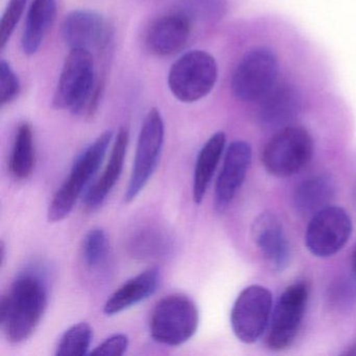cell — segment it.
<instances>
[{"label":"cell","instance_id":"6da1fadb","mask_svg":"<svg viewBox=\"0 0 356 356\" xmlns=\"http://www.w3.org/2000/svg\"><path fill=\"white\" fill-rule=\"evenodd\" d=\"M49 286L38 270L18 275L0 302V322L6 339L24 343L32 337L47 310Z\"/></svg>","mask_w":356,"mask_h":356},{"label":"cell","instance_id":"7a4b0ae2","mask_svg":"<svg viewBox=\"0 0 356 356\" xmlns=\"http://www.w3.org/2000/svg\"><path fill=\"white\" fill-rule=\"evenodd\" d=\"M103 84L95 74L91 51L70 49L56 89L54 106L76 115L91 118L99 107Z\"/></svg>","mask_w":356,"mask_h":356},{"label":"cell","instance_id":"3957f363","mask_svg":"<svg viewBox=\"0 0 356 356\" xmlns=\"http://www.w3.org/2000/svg\"><path fill=\"white\" fill-rule=\"evenodd\" d=\"M112 138L113 133L106 131L79 156L70 176L58 189L49 204L47 211L49 222H61L70 216L76 202L103 164Z\"/></svg>","mask_w":356,"mask_h":356},{"label":"cell","instance_id":"277c9868","mask_svg":"<svg viewBox=\"0 0 356 356\" xmlns=\"http://www.w3.org/2000/svg\"><path fill=\"white\" fill-rule=\"evenodd\" d=\"M200 314L195 302L182 293L166 296L157 302L149 321L154 341L177 347L188 341L197 332Z\"/></svg>","mask_w":356,"mask_h":356},{"label":"cell","instance_id":"5b68a950","mask_svg":"<svg viewBox=\"0 0 356 356\" xmlns=\"http://www.w3.org/2000/svg\"><path fill=\"white\" fill-rule=\"evenodd\" d=\"M312 135L302 127L289 126L277 131L262 152V164L268 174L287 178L303 170L312 158Z\"/></svg>","mask_w":356,"mask_h":356},{"label":"cell","instance_id":"8992f818","mask_svg":"<svg viewBox=\"0 0 356 356\" xmlns=\"http://www.w3.org/2000/svg\"><path fill=\"white\" fill-rule=\"evenodd\" d=\"M218 76V64L210 54L191 51L172 64L168 74V86L179 101L195 103L211 92Z\"/></svg>","mask_w":356,"mask_h":356},{"label":"cell","instance_id":"52a82bcc","mask_svg":"<svg viewBox=\"0 0 356 356\" xmlns=\"http://www.w3.org/2000/svg\"><path fill=\"white\" fill-rule=\"evenodd\" d=\"M276 55L266 47L252 49L241 59L233 74L231 88L237 99L248 103L260 102L278 84Z\"/></svg>","mask_w":356,"mask_h":356},{"label":"cell","instance_id":"ba28073f","mask_svg":"<svg viewBox=\"0 0 356 356\" xmlns=\"http://www.w3.org/2000/svg\"><path fill=\"white\" fill-rule=\"evenodd\" d=\"M164 122L159 110L153 108L143 120L130 181L124 193L127 203L134 201L157 170L164 143Z\"/></svg>","mask_w":356,"mask_h":356},{"label":"cell","instance_id":"9c48e42d","mask_svg":"<svg viewBox=\"0 0 356 356\" xmlns=\"http://www.w3.org/2000/svg\"><path fill=\"white\" fill-rule=\"evenodd\" d=\"M273 312V296L266 287L250 285L235 300L231 326L235 337L245 343L257 341L268 328Z\"/></svg>","mask_w":356,"mask_h":356},{"label":"cell","instance_id":"30bf717a","mask_svg":"<svg viewBox=\"0 0 356 356\" xmlns=\"http://www.w3.org/2000/svg\"><path fill=\"white\" fill-rule=\"evenodd\" d=\"M308 302V289L304 283H293L279 297L270 316L266 345L273 351H282L295 341Z\"/></svg>","mask_w":356,"mask_h":356},{"label":"cell","instance_id":"8fae6325","mask_svg":"<svg viewBox=\"0 0 356 356\" xmlns=\"http://www.w3.org/2000/svg\"><path fill=\"white\" fill-rule=\"evenodd\" d=\"M352 220L343 208L327 206L312 216L305 243L316 257H330L343 249L352 234Z\"/></svg>","mask_w":356,"mask_h":356},{"label":"cell","instance_id":"7c38bea8","mask_svg":"<svg viewBox=\"0 0 356 356\" xmlns=\"http://www.w3.org/2000/svg\"><path fill=\"white\" fill-rule=\"evenodd\" d=\"M251 160L249 143L236 140L229 145L214 191V205L218 211H224L232 203L245 181Z\"/></svg>","mask_w":356,"mask_h":356},{"label":"cell","instance_id":"4fadbf2b","mask_svg":"<svg viewBox=\"0 0 356 356\" xmlns=\"http://www.w3.org/2000/svg\"><path fill=\"white\" fill-rule=\"evenodd\" d=\"M62 37L70 49L97 51L107 47L110 30L106 20L95 12L79 10L68 14L62 24Z\"/></svg>","mask_w":356,"mask_h":356},{"label":"cell","instance_id":"5bb4252c","mask_svg":"<svg viewBox=\"0 0 356 356\" xmlns=\"http://www.w3.org/2000/svg\"><path fill=\"white\" fill-rule=\"evenodd\" d=\"M191 30L193 19L184 12L162 16L152 24L147 32V49L159 57L176 55L186 47Z\"/></svg>","mask_w":356,"mask_h":356},{"label":"cell","instance_id":"9a60e30c","mask_svg":"<svg viewBox=\"0 0 356 356\" xmlns=\"http://www.w3.org/2000/svg\"><path fill=\"white\" fill-rule=\"evenodd\" d=\"M254 241L270 268L282 270L289 266L291 249L282 224L270 212L260 214L253 229Z\"/></svg>","mask_w":356,"mask_h":356},{"label":"cell","instance_id":"2e32d148","mask_svg":"<svg viewBox=\"0 0 356 356\" xmlns=\"http://www.w3.org/2000/svg\"><path fill=\"white\" fill-rule=\"evenodd\" d=\"M259 103L262 124L278 130L291 126L301 110L299 92L289 84L278 83Z\"/></svg>","mask_w":356,"mask_h":356},{"label":"cell","instance_id":"e0dca14e","mask_svg":"<svg viewBox=\"0 0 356 356\" xmlns=\"http://www.w3.org/2000/svg\"><path fill=\"white\" fill-rule=\"evenodd\" d=\"M160 279L161 276L157 268H149L133 277L108 298L104 312L107 316H115L149 299L157 291Z\"/></svg>","mask_w":356,"mask_h":356},{"label":"cell","instance_id":"ac0fdd59","mask_svg":"<svg viewBox=\"0 0 356 356\" xmlns=\"http://www.w3.org/2000/svg\"><path fill=\"white\" fill-rule=\"evenodd\" d=\"M129 145V132L127 129H120L118 133L109 161L102 176L87 191L84 203L87 209L95 210L103 205L108 195L111 193L122 176Z\"/></svg>","mask_w":356,"mask_h":356},{"label":"cell","instance_id":"d6986e66","mask_svg":"<svg viewBox=\"0 0 356 356\" xmlns=\"http://www.w3.org/2000/svg\"><path fill=\"white\" fill-rule=\"evenodd\" d=\"M226 147V135L218 132L212 135L202 147L197 155L193 175V199L195 204H201L207 193L214 172L222 159Z\"/></svg>","mask_w":356,"mask_h":356},{"label":"cell","instance_id":"ffe728a7","mask_svg":"<svg viewBox=\"0 0 356 356\" xmlns=\"http://www.w3.org/2000/svg\"><path fill=\"white\" fill-rule=\"evenodd\" d=\"M56 14V0H33L22 38L24 54L31 56L39 51L45 36L55 22Z\"/></svg>","mask_w":356,"mask_h":356},{"label":"cell","instance_id":"44dd1931","mask_svg":"<svg viewBox=\"0 0 356 356\" xmlns=\"http://www.w3.org/2000/svg\"><path fill=\"white\" fill-rule=\"evenodd\" d=\"M155 225L139 227L128 241L129 253L137 259H160L172 253V237Z\"/></svg>","mask_w":356,"mask_h":356},{"label":"cell","instance_id":"7402d4cb","mask_svg":"<svg viewBox=\"0 0 356 356\" xmlns=\"http://www.w3.org/2000/svg\"><path fill=\"white\" fill-rule=\"evenodd\" d=\"M333 195L332 180L325 175H316L306 179L296 188L293 202L298 211L314 214L329 206Z\"/></svg>","mask_w":356,"mask_h":356},{"label":"cell","instance_id":"603a6c76","mask_svg":"<svg viewBox=\"0 0 356 356\" xmlns=\"http://www.w3.org/2000/svg\"><path fill=\"white\" fill-rule=\"evenodd\" d=\"M36 149L34 133L28 122L18 126L10 156L9 170L16 180H28L35 170Z\"/></svg>","mask_w":356,"mask_h":356},{"label":"cell","instance_id":"cb8c5ba5","mask_svg":"<svg viewBox=\"0 0 356 356\" xmlns=\"http://www.w3.org/2000/svg\"><path fill=\"white\" fill-rule=\"evenodd\" d=\"M93 331L88 323L72 325L64 332L56 348L58 356H84L88 354Z\"/></svg>","mask_w":356,"mask_h":356},{"label":"cell","instance_id":"d4e9b609","mask_svg":"<svg viewBox=\"0 0 356 356\" xmlns=\"http://www.w3.org/2000/svg\"><path fill=\"white\" fill-rule=\"evenodd\" d=\"M110 243L105 231L95 228L89 231L83 241V257L90 270H101L107 264Z\"/></svg>","mask_w":356,"mask_h":356},{"label":"cell","instance_id":"484cf974","mask_svg":"<svg viewBox=\"0 0 356 356\" xmlns=\"http://www.w3.org/2000/svg\"><path fill=\"white\" fill-rule=\"evenodd\" d=\"M227 9V0H187L186 13L191 19L216 20L222 17Z\"/></svg>","mask_w":356,"mask_h":356},{"label":"cell","instance_id":"4316f807","mask_svg":"<svg viewBox=\"0 0 356 356\" xmlns=\"http://www.w3.org/2000/svg\"><path fill=\"white\" fill-rule=\"evenodd\" d=\"M28 0H9L0 22V45L5 47L24 14Z\"/></svg>","mask_w":356,"mask_h":356},{"label":"cell","instance_id":"83f0119b","mask_svg":"<svg viewBox=\"0 0 356 356\" xmlns=\"http://www.w3.org/2000/svg\"><path fill=\"white\" fill-rule=\"evenodd\" d=\"M20 92V81L9 63H0V102L5 106L11 103Z\"/></svg>","mask_w":356,"mask_h":356},{"label":"cell","instance_id":"f1b7e54d","mask_svg":"<svg viewBox=\"0 0 356 356\" xmlns=\"http://www.w3.org/2000/svg\"><path fill=\"white\" fill-rule=\"evenodd\" d=\"M128 348V335L124 333H116L99 343L93 351L90 352V354L91 355L120 356L126 353Z\"/></svg>","mask_w":356,"mask_h":356},{"label":"cell","instance_id":"f546056e","mask_svg":"<svg viewBox=\"0 0 356 356\" xmlns=\"http://www.w3.org/2000/svg\"><path fill=\"white\" fill-rule=\"evenodd\" d=\"M352 268H353L354 274L356 275V248L352 254Z\"/></svg>","mask_w":356,"mask_h":356}]
</instances>
